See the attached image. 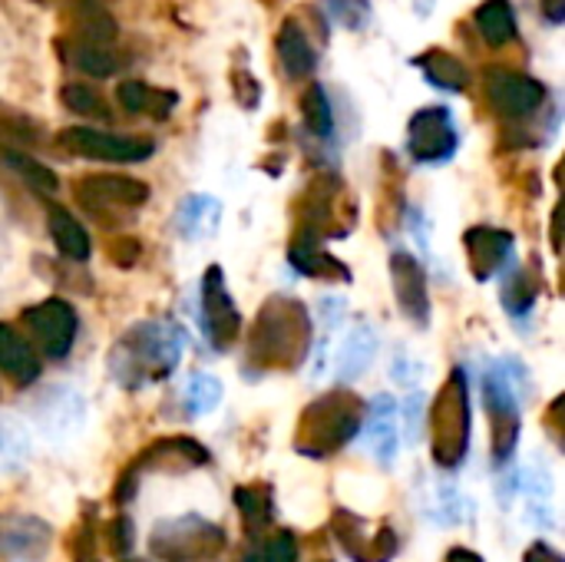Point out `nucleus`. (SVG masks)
Wrapping results in <instances>:
<instances>
[{
	"mask_svg": "<svg viewBox=\"0 0 565 562\" xmlns=\"http://www.w3.org/2000/svg\"><path fill=\"white\" fill-rule=\"evenodd\" d=\"M391 282H394V295H397L401 311L414 325L424 328L427 318H430V295H427V272H424V265L414 255L397 252V255H391Z\"/></svg>",
	"mask_w": 565,
	"mask_h": 562,
	"instance_id": "15",
	"label": "nucleus"
},
{
	"mask_svg": "<svg viewBox=\"0 0 565 562\" xmlns=\"http://www.w3.org/2000/svg\"><path fill=\"white\" fill-rule=\"evenodd\" d=\"M334 537L348 550V556L358 562H391L397 553V537L391 527H374L364 517L344 510L334 517Z\"/></svg>",
	"mask_w": 565,
	"mask_h": 562,
	"instance_id": "12",
	"label": "nucleus"
},
{
	"mask_svg": "<svg viewBox=\"0 0 565 562\" xmlns=\"http://www.w3.org/2000/svg\"><path fill=\"white\" fill-rule=\"evenodd\" d=\"M487 96L493 103L497 113H503L507 119H523L530 113H536L546 99V86L526 73H513L507 66H493L487 73Z\"/></svg>",
	"mask_w": 565,
	"mask_h": 562,
	"instance_id": "11",
	"label": "nucleus"
},
{
	"mask_svg": "<svg viewBox=\"0 0 565 562\" xmlns=\"http://www.w3.org/2000/svg\"><path fill=\"white\" fill-rule=\"evenodd\" d=\"M60 103L76 113V116H89V119H109V106L103 103V96L83 83H66L60 89Z\"/></svg>",
	"mask_w": 565,
	"mask_h": 562,
	"instance_id": "32",
	"label": "nucleus"
},
{
	"mask_svg": "<svg viewBox=\"0 0 565 562\" xmlns=\"http://www.w3.org/2000/svg\"><path fill=\"white\" fill-rule=\"evenodd\" d=\"M182 358V335L166 321L132 325L109 351V378L126 391L149 388L169 378Z\"/></svg>",
	"mask_w": 565,
	"mask_h": 562,
	"instance_id": "2",
	"label": "nucleus"
},
{
	"mask_svg": "<svg viewBox=\"0 0 565 562\" xmlns=\"http://www.w3.org/2000/svg\"><path fill=\"white\" fill-rule=\"evenodd\" d=\"M23 325L26 331L33 335V344L50 354V358H66L73 351V341H76V331H79V318L73 311L70 301L63 298H46L33 308H26L23 315Z\"/></svg>",
	"mask_w": 565,
	"mask_h": 562,
	"instance_id": "8",
	"label": "nucleus"
},
{
	"mask_svg": "<svg viewBox=\"0 0 565 562\" xmlns=\"http://www.w3.org/2000/svg\"><path fill=\"white\" fill-rule=\"evenodd\" d=\"M275 46H278V60H281V66L288 70V76H308V73L315 70V63H318L315 46L308 43L305 30H301L295 20L281 23Z\"/></svg>",
	"mask_w": 565,
	"mask_h": 562,
	"instance_id": "24",
	"label": "nucleus"
},
{
	"mask_svg": "<svg viewBox=\"0 0 565 562\" xmlns=\"http://www.w3.org/2000/svg\"><path fill=\"white\" fill-rule=\"evenodd\" d=\"M536 295H540V285L530 272H516V278L507 285L503 291V301H507V311L510 315H526L533 305H536Z\"/></svg>",
	"mask_w": 565,
	"mask_h": 562,
	"instance_id": "37",
	"label": "nucleus"
},
{
	"mask_svg": "<svg viewBox=\"0 0 565 562\" xmlns=\"http://www.w3.org/2000/svg\"><path fill=\"white\" fill-rule=\"evenodd\" d=\"M116 99L126 113H142L152 119H166L175 106V93L172 89H156L142 79H126L116 86Z\"/></svg>",
	"mask_w": 565,
	"mask_h": 562,
	"instance_id": "21",
	"label": "nucleus"
},
{
	"mask_svg": "<svg viewBox=\"0 0 565 562\" xmlns=\"http://www.w3.org/2000/svg\"><path fill=\"white\" fill-rule=\"evenodd\" d=\"M526 562H563V556H559L553 547H546V543H536V547H530Z\"/></svg>",
	"mask_w": 565,
	"mask_h": 562,
	"instance_id": "43",
	"label": "nucleus"
},
{
	"mask_svg": "<svg viewBox=\"0 0 565 562\" xmlns=\"http://www.w3.org/2000/svg\"><path fill=\"white\" fill-rule=\"evenodd\" d=\"M50 547V527L33 517H0V560L40 562Z\"/></svg>",
	"mask_w": 565,
	"mask_h": 562,
	"instance_id": "17",
	"label": "nucleus"
},
{
	"mask_svg": "<svg viewBox=\"0 0 565 562\" xmlns=\"http://www.w3.org/2000/svg\"><path fill=\"white\" fill-rule=\"evenodd\" d=\"M46 229H50V238L56 245V252L70 262H86L89 258V235L86 229L60 205H53L46 212Z\"/></svg>",
	"mask_w": 565,
	"mask_h": 562,
	"instance_id": "23",
	"label": "nucleus"
},
{
	"mask_svg": "<svg viewBox=\"0 0 565 562\" xmlns=\"http://www.w3.org/2000/svg\"><path fill=\"white\" fill-rule=\"evenodd\" d=\"M424 414H427L424 394H411L407 404H404V434H407V444H417L424 437Z\"/></svg>",
	"mask_w": 565,
	"mask_h": 562,
	"instance_id": "39",
	"label": "nucleus"
},
{
	"mask_svg": "<svg viewBox=\"0 0 565 562\" xmlns=\"http://www.w3.org/2000/svg\"><path fill=\"white\" fill-rule=\"evenodd\" d=\"M291 265L301 272V275H311V278H328V282H351V272L338 262V258H331V255H324L321 248H318V235H311V232H305V235H298V242L291 245Z\"/></svg>",
	"mask_w": 565,
	"mask_h": 562,
	"instance_id": "22",
	"label": "nucleus"
},
{
	"mask_svg": "<svg viewBox=\"0 0 565 562\" xmlns=\"http://www.w3.org/2000/svg\"><path fill=\"white\" fill-rule=\"evenodd\" d=\"M361 437H364V447L371 450V457L377 464L394 467L397 447H401V431H397V404L387 394L374 397V404L364 411Z\"/></svg>",
	"mask_w": 565,
	"mask_h": 562,
	"instance_id": "16",
	"label": "nucleus"
},
{
	"mask_svg": "<svg viewBox=\"0 0 565 562\" xmlns=\"http://www.w3.org/2000/svg\"><path fill=\"white\" fill-rule=\"evenodd\" d=\"M132 523H129V517H116L113 523H109V547H113V553L116 556H126L129 550H132Z\"/></svg>",
	"mask_w": 565,
	"mask_h": 562,
	"instance_id": "40",
	"label": "nucleus"
},
{
	"mask_svg": "<svg viewBox=\"0 0 565 562\" xmlns=\"http://www.w3.org/2000/svg\"><path fill=\"white\" fill-rule=\"evenodd\" d=\"M235 503L242 510V520L248 527H255V530L271 520V494H268V487H238Z\"/></svg>",
	"mask_w": 565,
	"mask_h": 562,
	"instance_id": "35",
	"label": "nucleus"
},
{
	"mask_svg": "<svg viewBox=\"0 0 565 562\" xmlns=\"http://www.w3.org/2000/svg\"><path fill=\"white\" fill-rule=\"evenodd\" d=\"M0 371L20 388L33 384L40 374V358H36L33 344L7 321H0Z\"/></svg>",
	"mask_w": 565,
	"mask_h": 562,
	"instance_id": "20",
	"label": "nucleus"
},
{
	"mask_svg": "<svg viewBox=\"0 0 565 562\" xmlns=\"http://www.w3.org/2000/svg\"><path fill=\"white\" fill-rule=\"evenodd\" d=\"M225 550L222 527L202 517H175L162 520L149 537V553L162 562H209Z\"/></svg>",
	"mask_w": 565,
	"mask_h": 562,
	"instance_id": "5",
	"label": "nucleus"
},
{
	"mask_svg": "<svg viewBox=\"0 0 565 562\" xmlns=\"http://www.w3.org/2000/svg\"><path fill=\"white\" fill-rule=\"evenodd\" d=\"M60 149L83 156V159H99V162H142L152 156V139L139 136H119V132H103L93 126H70L56 136Z\"/></svg>",
	"mask_w": 565,
	"mask_h": 562,
	"instance_id": "6",
	"label": "nucleus"
},
{
	"mask_svg": "<svg viewBox=\"0 0 565 562\" xmlns=\"http://www.w3.org/2000/svg\"><path fill=\"white\" fill-rule=\"evenodd\" d=\"M76 30H79V40H93V43H113L116 40V23L106 10L86 3L76 10Z\"/></svg>",
	"mask_w": 565,
	"mask_h": 562,
	"instance_id": "34",
	"label": "nucleus"
},
{
	"mask_svg": "<svg viewBox=\"0 0 565 562\" xmlns=\"http://www.w3.org/2000/svg\"><path fill=\"white\" fill-rule=\"evenodd\" d=\"M364 401L348 391H331L305 407L298 417L295 447L305 457H331L334 450L348 447L364 424Z\"/></svg>",
	"mask_w": 565,
	"mask_h": 562,
	"instance_id": "3",
	"label": "nucleus"
},
{
	"mask_svg": "<svg viewBox=\"0 0 565 562\" xmlns=\"http://www.w3.org/2000/svg\"><path fill=\"white\" fill-rule=\"evenodd\" d=\"M473 20H477L480 36L490 46H503L516 33V13H513L510 0H487V3H480L477 13H473Z\"/></svg>",
	"mask_w": 565,
	"mask_h": 562,
	"instance_id": "26",
	"label": "nucleus"
},
{
	"mask_svg": "<svg viewBox=\"0 0 565 562\" xmlns=\"http://www.w3.org/2000/svg\"><path fill=\"white\" fill-rule=\"evenodd\" d=\"M374 354H377V335L371 331V325H354V331L344 338V348L338 358V374L344 381L361 378L371 368Z\"/></svg>",
	"mask_w": 565,
	"mask_h": 562,
	"instance_id": "25",
	"label": "nucleus"
},
{
	"mask_svg": "<svg viewBox=\"0 0 565 562\" xmlns=\"http://www.w3.org/2000/svg\"><path fill=\"white\" fill-rule=\"evenodd\" d=\"M427 421H430L434 460L447 470L460 467L470 447V391H467V378L460 368L440 388Z\"/></svg>",
	"mask_w": 565,
	"mask_h": 562,
	"instance_id": "4",
	"label": "nucleus"
},
{
	"mask_svg": "<svg viewBox=\"0 0 565 562\" xmlns=\"http://www.w3.org/2000/svg\"><path fill=\"white\" fill-rule=\"evenodd\" d=\"M209 464V450L189 437H169L139 454L132 470H189Z\"/></svg>",
	"mask_w": 565,
	"mask_h": 562,
	"instance_id": "19",
	"label": "nucleus"
},
{
	"mask_svg": "<svg viewBox=\"0 0 565 562\" xmlns=\"http://www.w3.org/2000/svg\"><path fill=\"white\" fill-rule=\"evenodd\" d=\"M83 417H86V404L73 388H46L33 404V421L40 434L53 441L76 434L83 427Z\"/></svg>",
	"mask_w": 565,
	"mask_h": 562,
	"instance_id": "14",
	"label": "nucleus"
},
{
	"mask_svg": "<svg viewBox=\"0 0 565 562\" xmlns=\"http://www.w3.org/2000/svg\"><path fill=\"white\" fill-rule=\"evenodd\" d=\"M26 457H30L26 431L13 421H0V467L13 470V467L26 464Z\"/></svg>",
	"mask_w": 565,
	"mask_h": 562,
	"instance_id": "36",
	"label": "nucleus"
},
{
	"mask_svg": "<svg viewBox=\"0 0 565 562\" xmlns=\"http://www.w3.org/2000/svg\"><path fill=\"white\" fill-rule=\"evenodd\" d=\"M222 401V381L215 374H205V371H195L185 388H182V404H185V414L189 417H205L218 407Z\"/></svg>",
	"mask_w": 565,
	"mask_h": 562,
	"instance_id": "29",
	"label": "nucleus"
},
{
	"mask_svg": "<svg viewBox=\"0 0 565 562\" xmlns=\"http://www.w3.org/2000/svg\"><path fill=\"white\" fill-rule=\"evenodd\" d=\"M447 562H483L477 553H470V550H450V556Z\"/></svg>",
	"mask_w": 565,
	"mask_h": 562,
	"instance_id": "44",
	"label": "nucleus"
},
{
	"mask_svg": "<svg viewBox=\"0 0 565 562\" xmlns=\"http://www.w3.org/2000/svg\"><path fill=\"white\" fill-rule=\"evenodd\" d=\"M407 146H411V156L417 162H444V159H450L454 149H457V129H454L450 113L444 106L420 109L411 119Z\"/></svg>",
	"mask_w": 565,
	"mask_h": 562,
	"instance_id": "13",
	"label": "nucleus"
},
{
	"mask_svg": "<svg viewBox=\"0 0 565 562\" xmlns=\"http://www.w3.org/2000/svg\"><path fill=\"white\" fill-rule=\"evenodd\" d=\"M463 245H467V258H470V268L480 282L493 278L500 268L510 265L513 258V235L503 232V229H470L463 235Z\"/></svg>",
	"mask_w": 565,
	"mask_h": 562,
	"instance_id": "18",
	"label": "nucleus"
},
{
	"mask_svg": "<svg viewBox=\"0 0 565 562\" xmlns=\"http://www.w3.org/2000/svg\"><path fill=\"white\" fill-rule=\"evenodd\" d=\"M311 351V315L291 295H271L252 325L248 358L255 368L295 371Z\"/></svg>",
	"mask_w": 565,
	"mask_h": 562,
	"instance_id": "1",
	"label": "nucleus"
},
{
	"mask_svg": "<svg viewBox=\"0 0 565 562\" xmlns=\"http://www.w3.org/2000/svg\"><path fill=\"white\" fill-rule=\"evenodd\" d=\"M139 242L136 238H113V245H109V258L119 265V268H132L136 265V258H139Z\"/></svg>",
	"mask_w": 565,
	"mask_h": 562,
	"instance_id": "42",
	"label": "nucleus"
},
{
	"mask_svg": "<svg viewBox=\"0 0 565 562\" xmlns=\"http://www.w3.org/2000/svg\"><path fill=\"white\" fill-rule=\"evenodd\" d=\"M301 116H305V126L315 132V136H331L334 129V119H331V103H328V93L324 86H308V93L301 96Z\"/></svg>",
	"mask_w": 565,
	"mask_h": 562,
	"instance_id": "33",
	"label": "nucleus"
},
{
	"mask_svg": "<svg viewBox=\"0 0 565 562\" xmlns=\"http://www.w3.org/2000/svg\"><path fill=\"white\" fill-rule=\"evenodd\" d=\"M199 325L215 348H228L242 335V315L228 295L225 275L218 265H209L199 285Z\"/></svg>",
	"mask_w": 565,
	"mask_h": 562,
	"instance_id": "7",
	"label": "nucleus"
},
{
	"mask_svg": "<svg viewBox=\"0 0 565 562\" xmlns=\"http://www.w3.org/2000/svg\"><path fill=\"white\" fill-rule=\"evenodd\" d=\"M76 199L89 212H132L149 202V185L132 176L96 172L76 182Z\"/></svg>",
	"mask_w": 565,
	"mask_h": 562,
	"instance_id": "10",
	"label": "nucleus"
},
{
	"mask_svg": "<svg viewBox=\"0 0 565 562\" xmlns=\"http://www.w3.org/2000/svg\"><path fill=\"white\" fill-rule=\"evenodd\" d=\"M483 401L493 421V457L497 464L510 460L520 441V407L516 391L510 384V374H503L497 364L483 374Z\"/></svg>",
	"mask_w": 565,
	"mask_h": 562,
	"instance_id": "9",
	"label": "nucleus"
},
{
	"mask_svg": "<svg viewBox=\"0 0 565 562\" xmlns=\"http://www.w3.org/2000/svg\"><path fill=\"white\" fill-rule=\"evenodd\" d=\"M73 562H99L96 540H93V527H86V523L73 537Z\"/></svg>",
	"mask_w": 565,
	"mask_h": 562,
	"instance_id": "41",
	"label": "nucleus"
},
{
	"mask_svg": "<svg viewBox=\"0 0 565 562\" xmlns=\"http://www.w3.org/2000/svg\"><path fill=\"white\" fill-rule=\"evenodd\" d=\"M420 63L427 66V79H430L434 86H444V89H463V86H467V79H470L467 66H463L457 56L444 53V50L427 53Z\"/></svg>",
	"mask_w": 565,
	"mask_h": 562,
	"instance_id": "31",
	"label": "nucleus"
},
{
	"mask_svg": "<svg viewBox=\"0 0 565 562\" xmlns=\"http://www.w3.org/2000/svg\"><path fill=\"white\" fill-rule=\"evenodd\" d=\"M218 225V205L212 199H189L182 209H179V229L189 235V238H205L212 235Z\"/></svg>",
	"mask_w": 565,
	"mask_h": 562,
	"instance_id": "30",
	"label": "nucleus"
},
{
	"mask_svg": "<svg viewBox=\"0 0 565 562\" xmlns=\"http://www.w3.org/2000/svg\"><path fill=\"white\" fill-rule=\"evenodd\" d=\"M258 562H295L298 560V543L291 533H275L262 550H255Z\"/></svg>",
	"mask_w": 565,
	"mask_h": 562,
	"instance_id": "38",
	"label": "nucleus"
},
{
	"mask_svg": "<svg viewBox=\"0 0 565 562\" xmlns=\"http://www.w3.org/2000/svg\"><path fill=\"white\" fill-rule=\"evenodd\" d=\"M66 60L79 70V73H89L96 79L103 76H113L119 70V53L109 46V43H93V40H76L73 50L66 53Z\"/></svg>",
	"mask_w": 565,
	"mask_h": 562,
	"instance_id": "27",
	"label": "nucleus"
},
{
	"mask_svg": "<svg viewBox=\"0 0 565 562\" xmlns=\"http://www.w3.org/2000/svg\"><path fill=\"white\" fill-rule=\"evenodd\" d=\"M0 166L10 169V172H17L33 192L53 195V192L60 189V179H56L43 162H36V159H30L26 152H17V149H10V146H0Z\"/></svg>",
	"mask_w": 565,
	"mask_h": 562,
	"instance_id": "28",
	"label": "nucleus"
}]
</instances>
